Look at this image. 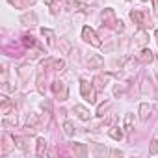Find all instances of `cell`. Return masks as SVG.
Here are the masks:
<instances>
[{
	"label": "cell",
	"instance_id": "1",
	"mask_svg": "<svg viewBox=\"0 0 158 158\" xmlns=\"http://www.w3.org/2000/svg\"><path fill=\"white\" fill-rule=\"evenodd\" d=\"M95 88H93V84H89L86 78H82L80 80V93H82V97L89 102V104H95L97 102V95H95Z\"/></svg>",
	"mask_w": 158,
	"mask_h": 158
},
{
	"label": "cell",
	"instance_id": "2",
	"mask_svg": "<svg viewBox=\"0 0 158 158\" xmlns=\"http://www.w3.org/2000/svg\"><path fill=\"white\" fill-rule=\"evenodd\" d=\"M101 19H102V26L112 28V30H115V28H117V24H119V21H117V17H115V11H114V10H110V8L102 11Z\"/></svg>",
	"mask_w": 158,
	"mask_h": 158
},
{
	"label": "cell",
	"instance_id": "3",
	"mask_svg": "<svg viewBox=\"0 0 158 158\" xmlns=\"http://www.w3.org/2000/svg\"><path fill=\"white\" fill-rule=\"evenodd\" d=\"M82 39H84L86 43H89L91 47H101V45H102L101 39H99V35H97V32H95L93 28H89V26H84V28H82Z\"/></svg>",
	"mask_w": 158,
	"mask_h": 158
},
{
	"label": "cell",
	"instance_id": "4",
	"mask_svg": "<svg viewBox=\"0 0 158 158\" xmlns=\"http://www.w3.org/2000/svg\"><path fill=\"white\" fill-rule=\"evenodd\" d=\"M52 91H54L56 99H60V101H67V97H69L67 84H65V82H61V80H56V82H52Z\"/></svg>",
	"mask_w": 158,
	"mask_h": 158
},
{
	"label": "cell",
	"instance_id": "5",
	"mask_svg": "<svg viewBox=\"0 0 158 158\" xmlns=\"http://www.w3.org/2000/svg\"><path fill=\"white\" fill-rule=\"evenodd\" d=\"M139 89H141V95H143L145 99H154V95H156V91H154V84H152L151 78H143Z\"/></svg>",
	"mask_w": 158,
	"mask_h": 158
},
{
	"label": "cell",
	"instance_id": "6",
	"mask_svg": "<svg viewBox=\"0 0 158 158\" xmlns=\"http://www.w3.org/2000/svg\"><path fill=\"white\" fill-rule=\"evenodd\" d=\"M156 56L152 54V50L151 48H141L138 54H136V60L139 61V63H143V65H149V63H152V60H154Z\"/></svg>",
	"mask_w": 158,
	"mask_h": 158
},
{
	"label": "cell",
	"instance_id": "7",
	"mask_svg": "<svg viewBox=\"0 0 158 158\" xmlns=\"http://www.w3.org/2000/svg\"><path fill=\"white\" fill-rule=\"evenodd\" d=\"M41 128V119H39V115L37 114H30L28 117H26V130L28 132H35V130H39Z\"/></svg>",
	"mask_w": 158,
	"mask_h": 158
},
{
	"label": "cell",
	"instance_id": "8",
	"mask_svg": "<svg viewBox=\"0 0 158 158\" xmlns=\"http://www.w3.org/2000/svg\"><path fill=\"white\" fill-rule=\"evenodd\" d=\"M86 63H88V69H102L104 60H102L101 54H89L86 58Z\"/></svg>",
	"mask_w": 158,
	"mask_h": 158
},
{
	"label": "cell",
	"instance_id": "9",
	"mask_svg": "<svg viewBox=\"0 0 158 158\" xmlns=\"http://www.w3.org/2000/svg\"><path fill=\"white\" fill-rule=\"evenodd\" d=\"M35 84H37V91L41 95L47 93V76H45V71L37 69V78H35Z\"/></svg>",
	"mask_w": 158,
	"mask_h": 158
},
{
	"label": "cell",
	"instance_id": "10",
	"mask_svg": "<svg viewBox=\"0 0 158 158\" xmlns=\"http://www.w3.org/2000/svg\"><path fill=\"white\" fill-rule=\"evenodd\" d=\"M73 112L76 114V117H78V119H82V121H89V119H91V114H89V110H88L86 106H82V104H74Z\"/></svg>",
	"mask_w": 158,
	"mask_h": 158
},
{
	"label": "cell",
	"instance_id": "11",
	"mask_svg": "<svg viewBox=\"0 0 158 158\" xmlns=\"http://www.w3.org/2000/svg\"><path fill=\"white\" fill-rule=\"evenodd\" d=\"M0 114H4V115H13V114H15V102L6 97V99L2 101V104H0Z\"/></svg>",
	"mask_w": 158,
	"mask_h": 158
},
{
	"label": "cell",
	"instance_id": "12",
	"mask_svg": "<svg viewBox=\"0 0 158 158\" xmlns=\"http://www.w3.org/2000/svg\"><path fill=\"white\" fill-rule=\"evenodd\" d=\"M71 151L74 156H80V158L88 156V145L86 143H71Z\"/></svg>",
	"mask_w": 158,
	"mask_h": 158
},
{
	"label": "cell",
	"instance_id": "13",
	"mask_svg": "<svg viewBox=\"0 0 158 158\" xmlns=\"http://www.w3.org/2000/svg\"><path fill=\"white\" fill-rule=\"evenodd\" d=\"M21 24H24V26H35V24H37V15H35L34 11L23 13V15H21Z\"/></svg>",
	"mask_w": 158,
	"mask_h": 158
},
{
	"label": "cell",
	"instance_id": "14",
	"mask_svg": "<svg viewBox=\"0 0 158 158\" xmlns=\"http://www.w3.org/2000/svg\"><path fill=\"white\" fill-rule=\"evenodd\" d=\"M130 19H132V23H134V24H138L139 28L147 26V24H145V21H143V19H145V13H143V11H139V10H132V11H130Z\"/></svg>",
	"mask_w": 158,
	"mask_h": 158
},
{
	"label": "cell",
	"instance_id": "15",
	"mask_svg": "<svg viewBox=\"0 0 158 158\" xmlns=\"http://www.w3.org/2000/svg\"><path fill=\"white\" fill-rule=\"evenodd\" d=\"M152 114V104L151 102H141L139 104V119L141 121H147Z\"/></svg>",
	"mask_w": 158,
	"mask_h": 158
},
{
	"label": "cell",
	"instance_id": "16",
	"mask_svg": "<svg viewBox=\"0 0 158 158\" xmlns=\"http://www.w3.org/2000/svg\"><path fill=\"white\" fill-rule=\"evenodd\" d=\"M17 74L21 78V82H28L30 76H32V67L30 65H21V67H17Z\"/></svg>",
	"mask_w": 158,
	"mask_h": 158
},
{
	"label": "cell",
	"instance_id": "17",
	"mask_svg": "<svg viewBox=\"0 0 158 158\" xmlns=\"http://www.w3.org/2000/svg\"><path fill=\"white\" fill-rule=\"evenodd\" d=\"M41 35L47 39V45L48 47H56V35L50 28H41Z\"/></svg>",
	"mask_w": 158,
	"mask_h": 158
},
{
	"label": "cell",
	"instance_id": "18",
	"mask_svg": "<svg viewBox=\"0 0 158 158\" xmlns=\"http://www.w3.org/2000/svg\"><path fill=\"white\" fill-rule=\"evenodd\" d=\"M13 139H15V145L21 149V151H30V139L28 138H24V136H13Z\"/></svg>",
	"mask_w": 158,
	"mask_h": 158
},
{
	"label": "cell",
	"instance_id": "19",
	"mask_svg": "<svg viewBox=\"0 0 158 158\" xmlns=\"http://www.w3.org/2000/svg\"><path fill=\"white\" fill-rule=\"evenodd\" d=\"M65 8L67 10H71V11H86V4L84 2H78V0H69V2L65 4Z\"/></svg>",
	"mask_w": 158,
	"mask_h": 158
},
{
	"label": "cell",
	"instance_id": "20",
	"mask_svg": "<svg viewBox=\"0 0 158 158\" xmlns=\"http://www.w3.org/2000/svg\"><path fill=\"white\" fill-rule=\"evenodd\" d=\"M47 149H48V143L45 141V138H37V143H35V154H37V156H45V154H47Z\"/></svg>",
	"mask_w": 158,
	"mask_h": 158
},
{
	"label": "cell",
	"instance_id": "21",
	"mask_svg": "<svg viewBox=\"0 0 158 158\" xmlns=\"http://www.w3.org/2000/svg\"><path fill=\"white\" fill-rule=\"evenodd\" d=\"M8 2L13 4V6L19 8V10H26V8H30V6L35 4V0H8Z\"/></svg>",
	"mask_w": 158,
	"mask_h": 158
},
{
	"label": "cell",
	"instance_id": "22",
	"mask_svg": "<svg viewBox=\"0 0 158 158\" xmlns=\"http://www.w3.org/2000/svg\"><path fill=\"white\" fill-rule=\"evenodd\" d=\"M106 78H108V76H101V74H97V76L93 78L91 84H93V88H95L97 91H102V89H104V86H106Z\"/></svg>",
	"mask_w": 158,
	"mask_h": 158
},
{
	"label": "cell",
	"instance_id": "23",
	"mask_svg": "<svg viewBox=\"0 0 158 158\" xmlns=\"http://www.w3.org/2000/svg\"><path fill=\"white\" fill-rule=\"evenodd\" d=\"M91 151H93L95 156H106V154H110V151L104 145H101V143H91Z\"/></svg>",
	"mask_w": 158,
	"mask_h": 158
},
{
	"label": "cell",
	"instance_id": "24",
	"mask_svg": "<svg viewBox=\"0 0 158 158\" xmlns=\"http://www.w3.org/2000/svg\"><path fill=\"white\" fill-rule=\"evenodd\" d=\"M2 141H4V149H2V154H4V156L10 152V149H11V147H17V145H15V141H13V138H10L8 134H4Z\"/></svg>",
	"mask_w": 158,
	"mask_h": 158
},
{
	"label": "cell",
	"instance_id": "25",
	"mask_svg": "<svg viewBox=\"0 0 158 158\" xmlns=\"http://www.w3.org/2000/svg\"><path fill=\"white\" fill-rule=\"evenodd\" d=\"M58 48L61 50V54H71V52H73V45H71L69 39H60Z\"/></svg>",
	"mask_w": 158,
	"mask_h": 158
},
{
	"label": "cell",
	"instance_id": "26",
	"mask_svg": "<svg viewBox=\"0 0 158 158\" xmlns=\"http://www.w3.org/2000/svg\"><path fill=\"white\" fill-rule=\"evenodd\" d=\"M125 132H132L134 130V114H127L125 115V125H123Z\"/></svg>",
	"mask_w": 158,
	"mask_h": 158
},
{
	"label": "cell",
	"instance_id": "27",
	"mask_svg": "<svg viewBox=\"0 0 158 158\" xmlns=\"http://www.w3.org/2000/svg\"><path fill=\"white\" fill-rule=\"evenodd\" d=\"M108 136H110L112 139H115V141H121V139H123V130H121L119 127H112V128L108 130Z\"/></svg>",
	"mask_w": 158,
	"mask_h": 158
},
{
	"label": "cell",
	"instance_id": "28",
	"mask_svg": "<svg viewBox=\"0 0 158 158\" xmlns=\"http://www.w3.org/2000/svg\"><path fill=\"white\" fill-rule=\"evenodd\" d=\"M134 39H136V45H141V47L149 41V39H147V32H145L143 28H139V30H138V34H136V37H134Z\"/></svg>",
	"mask_w": 158,
	"mask_h": 158
},
{
	"label": "cell",
	"instance_id": "29",
	"mask_svg": "<svg viewBox=\"0 0 158 158\" xmlns=\"http://www.w3.org/2000/svg\"><path fill=\"white\" fill-rule=\"evenodd\" d=\"M17 125V115L13 114L11 117L10 115H4V119H2V127L4 128H10V127H15Z\"/></svg>",
	"mask_w": 158,
	"mask_h": 158
},
{
	"label": "cell",
	"instance_id": "30",
	"mask_svg": "<svg viewBox=\"0 0 158 158\" xmlns=\"http://www.w3.org/2000/svg\"><path fill=\"white\" fill-rule=\"evenodd\" d=\"M63 134H65L67 138L74 136V125H73L71 121H65V123H63Z\"/></svg>",
	"mask_w": 158,
	"mask_h": 158
},
{
	"label": "cell",
	"instance_id": "31",
	"mask_svg": "<svg viewBox=\"0 0 158 158\" xmlns=\"http://www.w3.org/2000/svg\"><path fill=\"white\" fill-rule=\"evenodd\" d=\"M23 45H24L26 48H32V47L35 45V39H34V35H28V34H24V35H23Z\"/></svg>",
	"mask_w": 158,
	"mask_h": 158
},
{
	"label": "cell",
	"instance_id": "32",
	"mask_svg": "<svg viewBox=\"0 0 158 158\" xmlns=\"http://www.w3.org/2000/svg\"><path fill=\"white\" fill-rule=\"evenodd\" d=\"M52 67H54V71L56 73H63L65 71V60H54V63H52Z\"/></svg>",
	"mask_w": 158,
	"mask_h": 158
},
{
	"label": "cell",
	"instance_id": "33",
	"mask_svg": "<svg viewBox=\"0 0 158 158\" xmlns=\"http://www.w3.org/2000/svg\"><path fill=\"white\" fill-rule=\"evenodd\" d=\"M110 104H112L110 101H106V102H102V104H101V106L97 108V115H99V117H104V112H106V110L110 108Z\"/></svg>",
	"mask_w": 158,
	"mask_h": 158
},
{
	"label": "cell",
	"instance_id": "34",
	"mask_svg": "<svg viewBox=\"0 0 158 158\" xmlns=\"http://www.w3.org/2000/svg\"><path fill=\"white\" fill-rule=\"evenodd\" d=\"M149 154H158V139L152 138L149 143Z\"/></svg>",
	"mask_w": 158,
	"mask_h": 158
},
{
	"label": "cell",
	"instance_id": "35",
	"mask_svg": "<svg viewBox=\"0 0 158 158\" xmlns=\"http://www.w3.org/2000/svg\"><path fill=\"white\" fill-rule=\"evenodd\" d=\"M41 108L45 110V114H52V102H50L48 99H45V101H41Z\"/></svg>",
	"mask_w": 158,
	"mask_h": 158
},
{
	"label": "cell",
	"instance_id": "36",
	"mask_svg": "<svg viewBox=\"0 0 158 158\" xmlns=\"http://www.w3.org/2000/svg\"><path fill=\"white\" fill-rule=\"evenodd\" d=\"M39 56H41V50H39V48H34V50L28 52V61H30V60H37Z\"/></svg>",
	"mask_w": 158,
	"mask_h": 158
},
{
	"label": "cell",
	"instance_id": "37",
	"mask_svg": "<svg viewBox=\"0 0 158 158\" xmlns=\"http://www.w3.org/2000/svg\"><path fill=\"white\" fill-rule=\"evenodd\" d=\"M52 63H54V60H52V58H47V60H43V61L39 63V67H37V69H41V71H45V69H47L48 65H52Z\"/></svg>",
	"mask_w": 158,
	"mask_h": 158
},
{
	"label": "cell",
	"instance_id": "38",
	"mask_svg": "<svg viewBox=\"0 0 158 158\" xmlns=\"http://www.w3.org/2000/svg\"><path fill=\"white\" fill-rule=\"evenodd\" d=\"M60 8H61L60 0H58V2H52V4H50V11H52V15H58V13H60Z\"/></svg>",
	"mask_w": 158,
	"mask_h": 158
},
{
	"label": "cell",
	"instance_id": "39",
	"mask_svg": "<svg viewBox=\"0 0 158 158\" xmlns=\"http://www.w3.org/2000/svg\"><path fill=\"white\" fill-rule=\"evenodd\" d=\"M101 48H102L104 52H110V50H114V48H115V41H112V43H106V45H101Z\"/></svg>",
	"mask_w": 158,
	"mask_h": 158
},
{
	"label": "cell",
	"instance_id": "40",
	"mask_svg": "<svg viewBox=\"0 0 158 158\" xmlns=\"http://www.w3.org/2000/svg\"><path fill=\"white\" fill-rule=\"evenodd\" d=\"M123 91H125V88H123V86H115V88H114V95H115V97H121V95H123Z\"/></svg>",
	"mask_w": 158,
	"mask_h": 158
},
{
	"label": "cell",
	"instance_id": "41",
	"mask_svg": "<svg viewBox=\"0 0 158 158\" xmlns=\"http://www.w3.org/2000/svg\"><path fill=\"white\" fill-rule=\"evenodd\" d=\"M115 123V114H110L106 119H104V125H114Z\"/></svg>",
	"mask_w": 158,
	"mask_h": 158
},
{
	"label": "cell",
	"instance_id": "42",
	"mask_svg": "<svg viewBox=\"0 0 158 158\" xmlns=\"http://www.w3.org/2000/svg\"><path fill=\"white\" fill-rule=\"evenodd\" d=\"M110 156H119V158H121V156H123V151H119V149H112V151H110Z\"/></svg>",
	"mask_w": 158,
	"mask_h": 158
},
{
	"label": "cell",
	"instance_id": "43",
	"mask_svg": "<svg viewBox=\"0 0 158 158\" xmlns=\"http://www.w3.org/2000/svg\"><path fill=\"white\" fill-rule=\"evenodd\" d=\"M152 6H154V15H158V0H152Z\"/></svg>",
	"mask_w": 158,
	"mask_h": 158
},
{
	"label": "cell",
	"instance_id": "44",
	"mask_svg": "<svg viewBox=\"0 0 158 158\" xmlns=\"http://www.w3.org/2000/svg\"><path fill=\"white\" fill-rule=\"evenodd\" d=\"M154 37H156V43H158V30L154 32Z\"/></svg>",
	"mask_w": 158,
	"mask_h": 158
},
{
	"label": "cell",
	"instance_id": "45",
	"mask_svg": "<svg viewBox=\"0 0 158 158\" xmlns=\"http://www.w3.org/2000/svg\"><path fill=\"white\" fill-rule=\"evenodd\" d=\"M141 2H147V0H141Z\"/></svg>",
	"mask_w": 158,
	"mask_h": 158
},
{
	"label": "cell",
	"instance_id": "46",
	"mask_svg": "<svg viewBox=\"0 0 158 158\" xmlns=\"http://www.w3.org/2000/svg\"><path fill=\"white\" fill-rule=\"evenodd\" d=\"M156 60H158V56H156Z\"/></svg>",
	"mask_w": 158,
	"mask_h": 158
},
{
	"label": "cell",
	"instance_id": "47",
	"mask_svg": "<svg viewBox=\"0 0 158 158\" xmlns=\"http://www.w3.org/2000/svg\"><path fill=\"white\" fill-rule=\"evenodd\" d=\"M127 2H128V0H127Z\"/></svg>",
	"mask_w": 158,
	"mask_h": 158
}]
</instances>
